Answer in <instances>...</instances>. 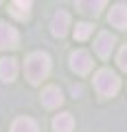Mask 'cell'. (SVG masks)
<instances>
[{
	"label": "cell",
	"mask_w": 127,
	"mask_h": 132,
	"mask_svg": "<svg viewBox=\"0 0 127 132\" xmlns=\"http://www.w3.org/2000/svg\"><path fill=\"white\" fill-rule=\"evenodd\" d=\"M51 73V57L44 51H35L26 57L24 62V75L31 84H40L42 79H46V75Z\"/></svg>",
	"instance_id": "6da1fadb"
},
{
	"label": "cell",
	"mask_w": 127,
	"mask_h": 132,
	"mask_svg": "<svg viewBox=\"0 0 127 132\" xmlns=\"http://www.w3.org/2000/svg\"><path fill=\"white\" fill-rule=\"evenodd\" d=\"M121 88V79L116 77V73H112L110 68H101L94 75V90L101 97H114Z\"/></svg>",
	"instance_id": "7a4b0ae2"
},
{
	"label": "cell",
	"mask_w": 127,
	"mask_h": 132,
	"mask_svg": "<svg viewBox=\"0 0 127 132\" xmlns=\"http://www.w3.org/2000/svg\"><path fill=\"white\" fill-rule=\"evenodd\" d=\"M70 68L77 73V75H85V73H90V68H92V57H90L88 51H75L70 53Z\"/></svg>",
	"instance_id": "3957f363"
},
{
	"label": "cell",
	"mask_w": 127,
	"mask_h": 132,
	"mask_svg": "<svg viewBox=\"0 0 127 132\" xmlns=\"http://www.w3.org/2000/svg\"><path fill=\"white\" fill-rule=\"evenodd\" d=\"M18 42H20V33L15 31L11 24L0 22V51H5V48H15Z\"/></svg>",
	"instance_id": "277c9868"
},
{
	"label": "cell",
	"mask_w": 127,
	"mask_h": 132,
	"mask_svg": "<svg viewBox=\"0 0 127 132\" xmlns=\"http://www.w3.org/2000/svg\"><path fill=\"white\" fill-rule=\"evenodd\" d=\"M114 44H116V38H114L112 33L101 31V33H99V38H96V42H94V51L99 53L101 57H110V53H112Z\"/></svg>",
	"instance_id": "5b68a950"
},
{
	"label": "cell",
	"mask_w": 127,
	"mask_h": 132,
	"mask_svg": "<svg viewBox=\"0 0 127 132\" xmlns=\"http://www.w3.org/2000/svg\"><path fill=\"white\" fill-rule=\"evenodd\" d=\"M68 27H70V15L66 11H57L53 15V22H51V31L55 38H64L68 33Z\"/></svg>",
	"instance_id": "8992f818"
},
{
	"label": "cell",
	"mask_w": 127,
	"mask_h": 132,
	"mask_svg": "<svg viewBox=\"0 0 127 132\" xmlns=\"http://www.w3.org/2000/svg\"><path fill=\"white\" fill-rule=\"evenodd\" d=\"M61 101H64V93L57 86H46L42 90V106L44 108H57V106H61Z\"/></svg>",
	"instance_id": "52a82bcc"
},
{
	"label": "cell",
	"mask_w": 127,
	"mask_h": 132,
	"mask_svg": "<svg viewBox=\"0 0 127 132\" xmlns=\"http://www.w3.org/2000/svg\"><path fill=\"white\" fill-rule=\"evenodd\" d=\"M110 24H114L116 29H127V5L118 2L110 9Z\"/></svg>",
	"instance_id": "ba28073f"
},
{
	"label": "cell",
	"mask_w": 127,
	"mask_h": 132,
	"mask_svg": "<svg viewBox=\"0 0 127 132\" xmlns=\"http://www.w3.org/2000/svg\"><path fill=\"white\" fill-rule=\"evenodd\" d=\"M18 75V62L13 57H2L0 60V79L2 81H13Z\"/></svg>",
	"instance_id": "9c48e42d"
},
{
	"label": "cell",
	"mask_w": 127,
	"mask_h": 132,
	"mask_svg": "<svg viewBox=\"0 0 127 132\" xmlns=\"http://www.w3.org/2000/svg\"><path fill=\"white\" fill-rule=\"evenodd\" d=\"M75 128V119H72L70 112H61L53 119V130L55 132H72Z\"/></svg>",
	"instance_id": "30bf717a"
},
{
	"label": "cell",
	"mask_w": 127,
	"mask_h": 132,
	"mask_svg": "<svg viewBox=\"0 0 127 132\" xmlns=\"http://www.w3.org/2000/svg\"><path fill=\"white\" fill-rule=\"evenodd\" d=\"M11 132H37V123H35L31 117H20V119L13 121Z\"/></svg>",
	"instance_id": "8fae6325"
},
{
	"label": "cell",
	"mask_w": 127,
	"mask_h": 132,
	"mask_svg": "<svg viewBox=\"0 0 127 132\" xmlns=\"http://www.w3.org/2000/svg\"><path fill=\"white\" fill-rule=\"evenodd\" d=\"M9 11L13 18L18 20H24L28 15V11H31V2H24V0H15V2H11L9 5Z\"/></svg>",
	"instance_id": "7c38bea8"
},
{
	"label": "cell",
	"mask_w": 127,
	"mask_h": 132,
	"mask_svg": "<svg viewBox=\"0 0 127 132\" xmlns=\"http://www.w3.org/2000/svg\"><path fill=\"white\" fill-rule=\"evenodd\" d=\"M103 7H105L103 0H99V2H77V9L88 13V15H99Z\"/></svg>",
	"instance_id": "4fadbf2b"
},
{
	"label": "cell",
	"mask_w": 127,
	"mask_h": 132,
	"mask_svg": "<svg viewBox=\"0 0 127 132\" xmlns=\"http://www.w3.org/2000/svg\"><path fill=\"white\" fill-rule=\"evenodd\" d=\"M92 31H94L92 24H88V22H79V24H77V29H75V40L83 42V40H88L90 35H92Z\"/></svg>",
	"instance_id": "5bb4252c"
},
{
	"label": "cell",
	"mask_w": 127,
	"mask_h": 132,
	"mask_svg": "<svg viewBox=\"0 0 127 132\" xmlns=\"http://www.w3.org/2000/svg\"><path fill=\"white\" fill-rule=\"evenodd\" d=\"M118 66H121V71H127V44L118 53Z\"/></svg>",
	"instance_id": "9a60e30c"
}]
</instances>
